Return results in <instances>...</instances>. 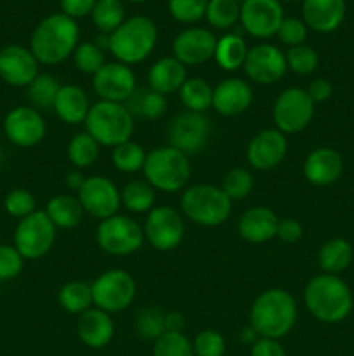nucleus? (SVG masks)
Listing matches in <instances>:
<instances>
[{"mask_svg": "<svg viewBox=\"0 0 354 356\" xmlns=\"http://www.w3.org/2000/svg\"><path fill=\"white\" fill-rule=\"evenodd\" d=\"M80 44V28L75 19L62 13L44 17L35 26L30 38V51L40 65H61L71 58Z\"/></svg>", "mask_w": 354, "mask_h": 356, "instance_id": "nucleus-1", "label": "nucleus"}, {"mask_svg": "<svg viewBox=\"0 0 354 356\" xmlns=\"http://www.w3.org/2000/svg\"><path fill=\"white\" fill-rule=\"evenodd\" d=\"M250 325L260 337L276 339L288 336L298 318V306L285 289H266L250 306Z\"/></svg>", "mask_w": 354, "mask_h": 356, "instance_id": "nucleus-2", "label": "nucleus"}, {"mask_svg": "<svg viewBox=\"0 0 354 356\" xmlns=\"http://www.w3.org/2000/svg\"><path fill=\"white\" fill-rule=\"evenodd\" d=\"M304 305L312 318L333 325L344 322L353 312V291L339 275L319 273L305 285Z\"/></svg>", "mask_w": 354, "mask_h": 356, "instance_id": "nucleus-3", "label": "nucleus"}, {"mask_svg": "<svg viewBox=\"0 0 354 356\" xmlns=\"http://www.w3.org/2000/svg\"><path fill=\"white\" fill-rule=\"evenodd\" d=\"M158 28L155 21L146 16L127 17L113 33L110 35L108 51L115 61L132 66L146 61L156 47Z\"/></svg>", "mask_w": 354, "mask_h": 356, "instance_id": "nucleus-4", "label": "nucleus"}, {"mask_svg": "<svg viewBox=\"0 0 354 356\" xmlns=\"http://www.w3.org/2000/svg\"><path fill=\"white\" fill-rule=\"evenodd\" d=\"M142 174L155 191L177 193L187 188L193 167L186 153L179 152L174 146H160L148 153Z\"/></svg>", "mask_w": 354, "mask_h": 356, "instance_id": "nucleus-5", "label": "nucleus"}, {"mask_svg": "<svg viewBox=\"0 0 354 356\" xmlns=\"http://www.w3.org/2000/svg\"><path fill=\"white\" fill-rule=\"evenodd\" d=\"M83 125L101 146L115 148L130 141L135 131V118L124 103L97 101L90 106Z\"/></svg>", "mask_w": 354, "mask_h": 356, "instance_id": "nucleus-6", "label": "nucleus"}, {"mask_svg": "<svg viewBox=\"0 0 354 356\" xmlns=\"http://www.w3.org/2000/svg\"><path fill=\"white\" fill-rule=\"evenodd\" d=\"M180 211L191 222L205 228L224 225L233 211V202L215 184H191L180 195Z\"/></svg>", "mask_w": 354, "mask_h": 356, "instance_id": "nucleus-7", "label": "nucleus"}, {"mask_svg": "<svg viewBox=\"0 0 354 356\" xmlns=\"http://www.w3.org/2000/svg\"><path fill=\"white\" fill-rule=\"evenodd\" d=\"M96 242L104 254L125 257L135 254L142 247L144 232L142 226L130 216L115 214L99 221L96 229Z\"/></svg>", "mask_w": 354, "mask_h": 356, "instance_id": "nucleus-8", "label": "nucleus"}, {"mask_svg": "<svg viewBox=\"0 0 354 356\" xmlns=\"http://www.w3.org/2000/svg\"><path fill=\"white\" fill-rule=\"evenodd\" d=\"M94 306L103 312L120 313L130 308L137 296V284L125 270H108L92 282Z\"/></svg>", "mask_w": 354, "mask_h": 356, "instance_id": "nucleus-9", "label": "nucleus"}, {"mask_svg": "<svg viewBox=\"0 0 354 356\" xmlns=\"http://www.w3.org/2000/svg\"><path fill=\"white\" fill-rule=\"evenodd\" d=\"M316 104L307 90L301 87H288L281 90L273 103V122L285 136L305 131L314 118Z\"/></svg>", "mask_w": 354, "mask_h": 356, "instance_id": "nucleus-10", "label": "nucleus"}, {"mask_svg": "<svg viewBox=\"0 0 354 356\" xmlns=\"http://www.w3.org/2000/svg\"><path fill=\"white\" fill-rule=\"evenodd\" d=\"M58 236V228L52 225L44 211H35L28 218L19 219L14 229L12 245L24 261L40 259L52 250Z\"/></svg>", "mask_w": 354, "mask_h": 356, "instance_id": "nucleus-11", "label": "nucleus"}, {"mask_svg": "<svg viewBox=\"0 0 354 356\" xmlns=\"http://www.w3.org/2000/svg\"><path fill=\"white\" fill-rule=\"evenodd\" d=\"M144 240L158 252H170L183 243L186 226L183 214L170 205L153 207L142 225Z\"/></svg>", "mask_w": 354, "mask_h": 356, "instance_id": "nucleus-12", "label": "nucleus"}, {"mask_svg": "<svg viewBox=\"0 0 354 356\" xmlns=\"http://www.w3.org/2000/svg\"><path fill=\"white\" fill-rule=\"evenodd\" d=\"M169 146H174L187 156L200 153L212 136V122L205 113L183 111L169 124Z\"/></svg>", "mask_w": 354, "mask_h": 356, "instance_id": "nucleus-13", "label": "nucleus"}, {"mask_svg": "<svg viewBox=\"0 0 354 356\" xmlns=\"http://www.w3.org/2000/svg\"><path fill=\"white\" fill-rule=\"evenodd\" d=\"M3 134L17 148H33L44 141L47 124L44 115L31 106H16L3 118Z\"/></svg>", "mask_w": 354, "mask_h": 356, "instance_id": "nucleus-14", "label": "nucleus"}, {"mask_svg": "<svg viewBox=\"0 0 354 356\" xmlns=\"http://www.w3.org/2000/svg\"><path fill=\"white\" fill-rule=\"evenodd\" d=\"M76 197H78L85 214L92 216L99 221L118 214V209L121 207L120 190L106 176L87 177Z\"/></svg>", "mask_w": 354, "mask_h": 356, "instance_id": "nucleus-15", "label": "nucleus"}, {"mask_svg": "<svg viewBox=\"0 0 354 356\" xmlns=\"http://www.w3.org/2000/svg\"><path fill=\"white\" fill-rule=\"evenodd\" d=\"M246 79L259 86H273L280 82L288 72L285 52L273 44H259L248 49L245 65Z\"/></svg>", "mask_w": 354, "mask_h": 356, "instance_id": "nucleus-16", "label": "nucleus"}, {"mask_svg": "<svg viewBox=\"0 0 354 356\" xmlns=\"http://www.w3.org/2000/svg\"><path fill=\"white\" fill-rule=\"evenodd\" d=\"M283 19V7L278 0H243L239 3V23L253 38L274 37Z\"/></svg>", "mask_w": 354, "mask_h": 356, "instance_id": "nucleus-17", "label": "nucleus"}, {"mask_svg": "<svg viewBox=\"0 0 354 356\" xmlns=\"http://www.w3.org/2000/svg\"><path fill=\"white\" fill-rule=\"evenodd\" d=\"M92 79L94 92L97 94L99 101L125 104L137 89L134 70L118 61L106 63Z\"/></svg>", "mask_w": 354, "mask_h": 356, "instance_id": "nucleus-18", "label": "nucleus"}, {"mask_svg": "<svg viewBox=\"0 0 354 356\" xmlns=\"http://www.w3.org/2000/svg\"><path fill=\"white\" fill-rule=\"evenodd\" d=\"M217 37L207 28L191 26L180 31L172 42V54L184 66H198L214 59Z\"/></svg>", "mask_w": 354, "mask_h": 356, "instance_id": "nucleus-19", "label": "nucleus"}, {"mask_svg": "<svg viewBox=\"0 0 354 356\" xmlns=\"http://www.w3.org/2000/svg\"><path fill=\"white\" fill-rule=\"evenodd\" d=\"M288 153L287 136L278 129L260 131L250 139L246 146V162L255 170H273L280 165Z\"/></svg>", "mask_w": 354, "mask_h": 356, "instance_id": "nucleus-20", "label": "nucleus"}, {"mask_svg": "<svg viewBox=\"0 0 354 356\" xmlns=\"http://www.w3.org/2000/svg\"><path fill=\"white\" fill-rule=\"evenodd\" d=\"M40 63L23 45H7L0 51V79L10 87H28L38 75Z\"/></svg>", "mask_w": 354, "mask_h": 356, "instance_id": "nucleus-21", "label": "nucleus"}, {"mask_svg": "<svg viewBox=\"0 0 354 356\" xmlns=\"http://www.w3.org/2000/svg\"><path fill=\"white\" fill-rule=\"evenodd\" d=\"M344 160L337 149L321 146L316 148L305 156L304 165H302V174L305 181L312 186L325 188L330 184L337 183L342 176Z\"/></svg>", "mask_w": 354, "mask_h": 356, "instance_id": "nucleus-22", "label": "nucleus"}, {"mask_svg": "<svg viewBox=\"0 0 354 356\" xmlns=\"http://www.w3.org/2000/svg\"><path fill=\"white\" fill-rule=\"evenodd\" d=\"M253 101V90L248 82L229 76L214 87L212 108L222 117H238L245 113Z\"/></svg>", "mask_w": 354, "mask_h": 356, "instance_id": "nucleus-23", "label": "nucleus"}, {"mask_svg": "<svg viewBox=\"0 0 354 356\" xmlns=\"http://www.w3.org/2000/svg\"><path fill=\"white\" fill-rule=\"evenodd\" d=\"M76 336L83 346L90 350H103L113 341L115 322L110 313L92 306L85 313L78 315Z\"/></svg>", "mask_w": 354, "mask_h": 356, "instance_id": "nucleus-24", "label": "nucleus"}, {"mask_svg": "<svg viewBox=\"0 0 354 356\" xmlns=\"http://www.w3.org/2000/svg\"><path fill=\"white\" fill-rule=\"evenodd\" d=\"M280 218L273 209L266 205L252 207L243 212L238 219V235L248 243H266L276 238V229Z\"/></svg>", "mask_w": 354, "mask_h": 356, "instance_id": "nucleus-25", "label": "nucleus"}, {"mask_svg": "<svg viewBox=\"0 0 354 356\" xmlns=\"http://www.w3.org/2000/svg\"><path fill=\"white\" fill-rule=\"evenodd\" d=\"M346 17V0H304L302 21L318 33H332Z\"/></svg>", "mask_w": 354, "mask_h": 356, "instance_id": "nucleus-26", "label": "nucleus"}, {"mask_svg": "<svg viewBox=\"0 0 354 356\" xmlns=\"http://www.w3.org/2000/svg\"><path fill=\"white\" fill-rule=\"evenodd\" d=\"M90 106L92 104H90L89 96L82 87L75 86V83H66V86L59 87L52 110H54L56 117L65 124L78 125L85 122Z\"/></svg>", "mask_w": 354, "mask_h": 356, "instance_id": "nucleus-27", "label": "nucleus"}, {"mask_svg": "<svg viewBox=\"0 0 354 356\" xmlns=\"http://www.w3.org/2000/svg\"><path fill=\"white\" fill-rule=\"evenodd\" d=\"M187 80L186 66L177 61L174 56L160 58L158 61L149 66L148 72V87L162 96L179 92L183 83Z\"/></svg>", "mask_w": 354, "mask_h": 356, "instance_id": "nucleus-28", "label": "nucleus"}, {"mask_svg": "<svg viewBox=\"0 0 354 356\" xmlns=\"http://www.w3.org/2000/svg\"><path fill=\"white\" fill-rule=\"evenodd\" d=\"M44 212L51 219L52 225L59 229L76 228L83 221V216H85V211H83L78 197H73V195L68 193H61L49 198Z\"/></svg>", "mask_w": 354, "mask_h": 356, "instance_id": "nucleus-29", "label": "nucleus"}, {"mask_svg": "<svg viewBox=\"0 0 354 356\" xmlns=\"http://www.w3.org/2000/svg\"><path fill=\"white\" fill-rule=\"evenodd\" d=\"M354 259V249L346 238H330L318 252V266L326 275H340L351 266Z\"/></svg>", "mask_w": 354, "mask_h": 356, "instance_id": "nucleus-30", "label": "nucleus"}, {"mask_svg": "<svg viewBox=\"0 0 354 356\" xmlns=\"http://www.w3.org/2000/svg\"><path fill=\"white\" fill-rule=\"evenodd\" d=\"M246 54H248V47L239 35L226 33L217 38L214 59L226 72H236L238 68H243Z\"/></svg>", "mask_w": 354, "mask_h": 356, "instance_id": "nucleus-31", "label": "nucleus"}, {"mask_svg": "<svg viewBox=\"0 0 354 356\" xmlns=\"http://www.w3.org/2000/svg\"><path fill=\"white\" fill-rule=\"evenodd\" d=\"M125 106L134 115V118L139 117L144 118V120H158L167 111V97L155 92L149 87H146V89L137 87L135 92L127 99Z\"/></svg>", "mask_w": 354, "mask_h": 356, "instance_id": "nucleus-32", "label": "nucleus"}, {"mask_svg": "<svg viewBox=\"0 0 354 356\" xmlns=\"http://www.w3.org/2000/svg\"><path fill=\"white\" fill-rule=\"evenodd\" d=\"M59 306L65 309L66 313L71 315H82L87 309L94 306L92 298V285L87 284L83 280H71L66 282L58 294Z\"/></svg>", "mask_w": 354, "mask_h": 356, "instance_id": "nucleus-33", "label": "nucleus"}, {"mask_svg": "<svg viewBox=\"0 0 354 356\" xmlns=\"http://www.w3.org/2000/svg\"><path fill=\"white\" fill-rule=\"evenodd\" d=\"M179 97L187 111L205 113L212 108L214 87L201 76H187V80L179 89Z\"/></svg>", "mask_w": 354, "mask_h": 356, "instance_id": "nucleus-34", "label": "nucleus"}, {"mask_svg": "<svg viewBox=\"0 0 354 356\" xmlns=\"http://www.w3.org/2000/svg\"><path fill=\"white\" fill-rule=\"evenodd\" d=\"M121 205L132 214H148L155 205V188L146 179H132L120 190Z\"/></svg>", "mask_w": 354, "mask_h": 356, "instance_id": "nucleus-35", "label": "nucleus"}, {"mask_svg": "<svg viewBox=\"0 0 354 356\" xmlns=\"http://www.w3.org/2000/svg\"><path fill=\"white\" fill-rule=\"evenodd\" d=\"M101 145L89 134L87 131L78 132L71 138V141L68 143V149H66V155L68 160L71 162V165L75 169L83 170L89 169L90 165L97 162L99 159Z\"/></svg>", "mask_w": 354, "mask_h": 356, "instance_id": "nucleus-36", "label": "nucleus"}, {"mask_svg": "<svg viewBox=\"0 0 354 356\" xmlns=\"http://www.w3.org/2000/svg\"><path fill=\"white\" fill-rule=\"evenodd\" d=\"M94 26L99 30V33L111 35L127 17H125V7L121 0H97L92 13Z\"/></svg>", "mask_w": 354, "mask_h": 356, "instance_id": "nucleus-37", "label": "nucleus"}, {"mask_svg": "<svg viewBox=\"0 0 354 356\" xmlns=\"http://www.w3.org/2000/svg\"><path fill=\"white\" fill-rule=\"evenodd\" d=\"M146 156H148L146 149L139 143H135L134 139H130V141L115 146L113 152H111V162H113L115 169L118 172L135 174L142 170Z\"/></svg>", "mask_w": 354, "mask_h": 356, "instance_id": "nucleus-38", "label": "nucleus"}, {"mask_svg": "<svg viewBox=\"0 0 354 356\" xmlns=\"http://www.w3.org/2000/svg\"><path fill=\"white\" fill-rule=\"evenodd\" d=\"M59 87H61V83L58 82L56 76L40 73V75L26 87L28 101L31 103V108H35V110L38 111L52 110L56 96H58L59 92Z\"/></svg>", "mask_w": 354, "mask_h": 356, "instance_id": "nucleus-39", "label": "nucleus"}, {"mask_svg": "<svg viewBox=\"0 0 354 356\" xmlns=\"http://www.w3.org/2000/svg\"><path fill=\"white\" fill-rule=\"evenodd\" d=\"M205 17L215 30H229L239 21V2L238 0H208Z\"/></svg>", "mask_w": 354, "mask_h": 356, "instance_id": "nucleus-40", "label": "nucleus"}, {"mask_svg": "<svg viewBox=\"0 0 354 356\" xmlns=\"http://www.w3.org/2000/svg\"><path fill=\"white\" fill-rule=\"evenodd\" d=\"M165 313L162 308H144L137 313V318L134 322L135 334L142 341H153L155 343L160 336L165 334Z\"/></svg>", "mask_w": 354, "mask_h": 356, "instance_id": "nucleus-41", "label": "nucleus"}, {"mask_svg": "<svg viewBox=\"0 0 354 356\" xmlns=\"http://www.w3.org/2000/svg\"><path fill=\"white\" fill-rule=\"evenodd\" d=\"M73 65L83 75L94 76L104 65H106V56L104 51L96 42H82L73 52Z\"/></svg>", "mask_w": 354, "mask_h": 356, "instance_id": "nucleus-42", "label": "nucleus"}, {"mask_svg": "<svg viewBox=\"0 0 354 356\" xmlns=\"http://www.w3.org/2000/svg\"><path fill=\"white\" fill-rule=\"evenodd\" d=\"M221 190L224 191L231 202L243 200L253 190V176L245 167H235L221 181Z\"/></svg>", "mask_w": 354, "mask_h": 356, "instance_id": "nucleus-43", "label": "nucleus"}, {"mask_svg": "<svg viewBox=\"0 0 354 356\" xmlns=\"http://www.w3.org/2000/svg\"><path fill=\"white\" fill-rule=\"evenodd\" d=\"M153 356H194L193 343L184 332H165L153 343Z\"/></svg>", "mask_w": 354, "mask_h": 356, "instance_id": "nucleus-44", "label": "nucleus"}, {"mask_svg": "<svg viewBox=\"0 0 354 356\" xmlns=\"http://www.w3.org/2000/svg\"><path fill=\"white\" fill-rule=\"evenodd\" d=\"M287 58V66L290 72L297 73V75H311L318 66V52L311 47V45H297V47H290L285 52Z\"/></svg>", "mask_w": 354, "mask_h": 356, "instance_id": "nucleus-45", "label": "nucleus"}, {"mask_svg": "<svg viewBox=\"0 0 354 356\" xmlns=\"http://www.w3.org/2000/svg\"><path fill=\"white\" fill-rule=\"evenodd\" d=\"M3 209L9 216L16 219H24L30 214H33L37 209V200L33 193L26 188H14L3 198Z\"/></svg>", "mask_w": 354, "mask_h": 356, "instance_id": "nucleus-46", "label": "nucleus"}, {"mask_svg": "<svg viewBox=\"0 0 354 356\" xmlns=\"http://www.w3.org/2000/svg\"><path fill=\"white\" fill-rule=\"evenodd\" d=\"M208 0H169V13L172 19L183 24H194L207 13Z\"/></svg>", "mask_w": 354, "mask_h": 356, "instance_id": "nucleus-47", "label": "nucleus"}, {"mask_svg": "<svg viewBox=\"0 0 354 356\" xmlns=\"http://www.w3.org/2000/svg\"><path fill=\"white\" fill-rule=\"evenodd\" d=\"M194 356H224L226 339L221 332L214 329H205L198 332L193 339Z\"/></svg>", "mask_w": 354, "mask_h": 356, "instance_id": "nucleus-48", "label": "nucleus"}, {"mask_svg": "<svg viewBox=\"0 0 354 356\" xmlns=\"http://www.w3.org/2000/svg\"><path fill=\"white\" fill-rule=\"evenodd\" d=\"M24 268V257L9 243H0V282H10L19 277Z\"/></svg>", "mask_w": 354, "mask_h": 356, "instance_id": "nucleus-49", "label": "nucleus"}, {"mask_svg": "<svg viewBox=\"0 0 354 356\" xmlns=\"http://www.w3.org/2000/svg\"><path fill=\"white\" fill-rule=\"evenodd\" d=\"M278 38L283 45L290 47H297V45L305 44L307 38V26L298 17H285L281 21L280 28H278Z\"/></svg>", "mask_w": 354, "mask_h": 356, "instance_id": "nucleus-50", "label": "nucleus"}, {"mask_svg": "<svg viewBox=\"0 0 354 356\" xmlns=\"http://www.w3.org/2000/svg\"><path fill=\"white\" fill-rule=\"evenodd\" d=\"M304 235V228L297 219L285 218L278 221L276 238H280L283 243H297Z\"/></svg>", "mask_w": 354, "mask_h": 356, "instance_id": "nucleus-51", "label": "nucleus"}, {"mask_svg": "<svg viewBox=\"0 0 354 356\" xmlns=\"http://www.w3.org/2000/svg\"><path fill=\"white\" fill-rule=\"evenodd\" d=\"M97 0H59L61 13L66 14L71 19H80V17L90 16Z\"/></svg>", "mask_w": 354, "mask_h": 356, "instance_id": "nucleus-52", "label": "nucleus"}, {"mask_svg": "<svg viewBox=\"0 0 354 356\" xmlns=\"http://www.w3.org/2000/svg\"><path fill=\"white\" fill-rule=\"evenodd\" d=\"M250 356H287L283 344L276 339H266L260 337L252 348H250Z\"/></svg>", "mask_w": 354, "mask_h": 356, "instance_id": "nucleus-53", "label": "nucleus"}, {"mask_svg": "<svg viewBox=\"0 0 354 356\" xmlns=\"http://www.w3.org/2000/svg\"><path fill=\"white\" fill-rule=\"evenodd\" d=\"M305 90H307V94H309V97L312 99V103L319 104V103H325V101H328L330 97H332L333 86L330 80L316 79L309 83V87Z\"/></svg>", "mask_w": 354, "mask_h": 356, "instance_id": "nucleus-54", "label": "nucleus"}, {"mask_svg": "<svg viewBox=\"0 0 354 356\" xmlns=\"http://www.w3.org/2000/svg\"><path fill=\"white\" fill-rule=\"evenodd\" d=\"M186 320L179 312H167L165 313V332H183Z\"/></svg>", "mask_w": 354, "mask_h": 356, "instance_id": "nucleus-55", "label": "nucleus"}, {"mask_svg": "<svg viewBox=\"0 0 354 356\" xmlns=\"http://www.w3.org/2000/svg\"><path fill=\"white\" fill-rule=\"evenodd\" d=\"M87 177L83 176L82 170L75 169V170H69L68 174L65 176V184L68 186V190L75 191V193H78L80 188L83 186V183H85Z\"/></svg>", "mask_w": 354, "mask_h": 356, "instance_id": "nucleus-56", "label": "nucleus"}, {"mask_svg": "<svg viewBox=\"0 0 354 356\" xmlns=\"http://www.w3.org/2000/svg\"><path fill=\"white\" fill-rule=\"evenodd\" d=\"M259 339H260V336L257 334V330L253 329L250 323H248V325L243 327L242 330H239V343H242V344H246V346L252 348L253 344H255Z\"/></svg>", "mask_w": 354, "mask_h": 356, "instance_id": "nucleus-57", "label": "nucleus"}, {"mask_svg": "<svg viewBox=\"0 0 354 356\" xmlns=\"http://www.w3.org/2000/svg\"><path fill=\"white\" fill-rule=\"evenodd\" d=\"M127 2H132V3H144V2H148V0H127Z\"/></svg>", "mask_w": 354, "mask_h": 356, "instance_id": "nucleus-58", "label": "nucleus"}, {"mask_svg": "<svg viewBox=\"0 0 354 356\" xmlns=\"http://www.w3.org/2000/svg\"><path fill=\"white\" fill-rule=\"evenodd\" d=\"M278 2H295V0H278Z\"/></svg>", "mask_w": 354, "mask_h": 356, "instance_id": "nucleus-59", "label": "nucleus"}, {"mask_svg": "<svg viewBox=\"0 0 354 356\" xmlns=\"http://www.w3.org/2000/svg\"><path fill=\"white\" fill-rule=\"evenodd\" d=\"M0 160H2V155H0Z\"/></svg>", "mask_w": 354, "mask_h": 356, "instance_id": "nucleus-60", "label": "nucleus"}]
</instances>
